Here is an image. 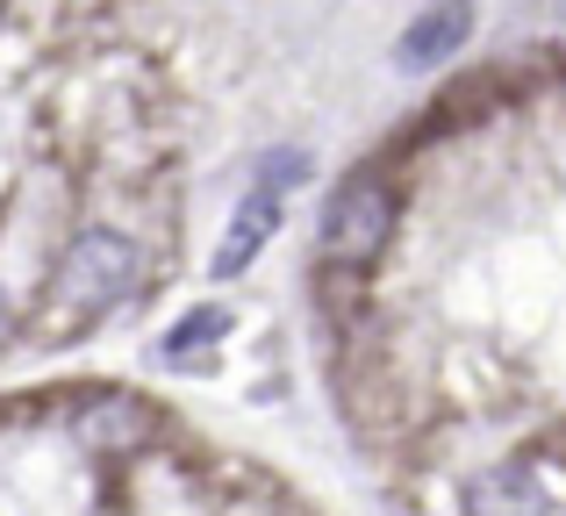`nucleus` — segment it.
Segmentation results:
<instances>
[{
	"instance_id": "nucleus-1",
	"label": "nucleus",
	"mask_w": 566,
	"mask_h": 516,
	"mask_svg": "<svg viewBox=\"0 0 566 516\" xmlns=\"http://www.w3.org/2000/svg\"><path fill=\"white\" fill-rule=\"evenodd\" d=\"M144 280V244L123 238V230H80V238L65 244V259L51 265V280H43V316L36 330L43 337H80L94 330L108 308H123L129 294H137Z\"/></svg>"
},
{
	"instance_id": "nucleus-2",
	"label": "nucleus",
	"mask_w": 566,
	"mask_h": 516,
	"mask_svg": "<svg viewBox=\"0 0 566 516\" xmlns=\"http://www.w3.org/2000/svg\"><path fill=\"white\" fill-rule=\"evenodd\" d=\"M387 238H395V194H387V180H374V172L345 180L331 194V209H323V252L337 265H374L387 252Z\"/></svg>"
},
{
	"instance_id": "nucleus-3",
	"label": "nucleus",
	"mask_w": 566,
	"mask_h": 516,
	"mask_svg": "<svg viewBox=\"0 0 566 516\" xmlns=\"http://www.w3.org/2000/svg\"><path fill=\"white\" fill-rule=\"evenodd\" d=\"M566 481L545 460H502L467 488V516H553Z\"/></svg>"
},
{
	"instance_id": "nucleus-4",
	"label": "nucleus",
	"mask_w": 566,
	"mask_h": 516,
	"mask_svg": "<svg viewBox=\"0 0 566 516\" xmlns=\"http://www.w3.org/2000/svg\"><path fill=\"white\" fill-rule=\"evenodd\" d=\"M467 36H473V0H438V8H423L409 29H401V51H395V65H409V72H430V65H444V57H452Z\"/></svg>"
},
{
	"instance_id": "nucleus-5",
	"label": "nucleus",
	"mask_w": 566,
	"mask_h": 516,
	"mask_svg": "<svg viewBox=\"0 0 566 516\" xmlns=\"http://www.w3.org/2000/svg\"><path fill=\"white\" fill-rule=\"evenodd\" d=\"M273 223H280V201L259 187V194L244 201V215H237V230L222 238V252H216V273H222V280H237V273H244V265L259 259V244L273 238Z\"/></svg>"
},
{
	"instance_id": "nucleus-6",
	"label": "nucleus",
	"mask_w": 566,
	"mask_h": 516,
	"mask_svg": "<svg viewBox=\"0 0 566 516\" xmlns=\"http://www.w3.org/2000/svg\"><path fill=\"white\" fill-rule=\"evenodd\" d=\"M144 423H151V417H144L137 402H123V394H101V402H94V409L80 417V431H86V438H101V431L129 438V431H144Z\"/></svg>"
},
{
	"instance_id": "nucleus-7",
	"label": "nucleus",
	"mask_w": 566,
	"mask_h": 516,
	"mask_svg": "<svg viewBox=\"0 0 566 516\" xmlns=\"http://www.w3.org/2000/svg\"><path fill=\"white\" fill-rule=\"evenodd\" d=\"M302 180H308V158H302V151H273V158H265V172H259L265 194H280V187H302Z\"/></svg>"
},
{
	"instance_id": "nucleus-8",
	"label": "nucleus",
	"mask_w": 566,
	"mask_h": 516,
	"mask_svg": "<svg viewBox=\"0 0 566 516\" xmlns=\"http://www.w3.org/2000/svg\"><path fill=\"white\" fill-rule=\"evenodd\" d=\"M216 330H222V316H216V308H201V316H187V323H180L172 351H180V345H201V337H216Z\"/></svg>"
},
{
	"instance_id": "nucleus-9",
	"label": "nucleus",
	"mask_w": 566,
	"mask_h": 516,
	"mask_svg": "<svg viewBox=\"0 0 566 516\" xmlns=\"http://www.w3.org/2000/svg\"><path fill=\"white\" fill-rule=\"evenodd\" d=\"M8 330H14V316H8V294H0V345H8Z\"/></svg>"
}]
</instances>
